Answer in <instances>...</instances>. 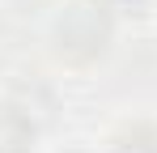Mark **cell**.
<instances>
[{"label":"cell","mask_w":157,"mask_h":153,"mask_svg":"<svg viewBox=\"0 0 157 153\" xmlns=\"http://www.w3.org/2000/svg\"><path fill=\"white\" fill-rule=\"evenodd\" d=\"M115 38H119V13L106 0H64L47 30L55 60H64L72 68L102 64L115 47Z\"/></svg>","instance_id":"1"},{"label":"cell","mask_w":157,"mask_h":153,"mask_svg":"<svg viewBox=\"0 0 157 153\" xmlns=\"http://www.w3.org/2000/svg\"><path fill=\"white\" fill-rule=\"evenodd\" d=\"M0 111H9L13 119L30 124L38 136H47V132L55 128V119H59V94H55L47 81H38V76H26V81H17V85L4 94Z\"/></svg>","instance_id":"2"},{"label":"cell","mask_w":157,"mask_h":153,"mask_svg":"<svg viewBox=\"0 0 157 153\" xmlns=\"http://www.w3.org/2000/svg\"><path fill=\"white\" fill-rule=\"evenodd\" d=\"M106 153H157V119H123L106 136Z\"/></svg>","instance_id":"3"},{"label":"cell","mask_w":157,"mask_h":153,"mask_svg":"<svg viewBox=\"0 0 157 153\" xmlns=\"http://www.w3.org/2000/svg\"><path fill=\"white\" fill-rule=\"evenodd\" d=\"M38 132L21 119H13L9 111H0V153H38Z\"/></svg>","instance_id":"4"},{"label":"cell","mask_w":157,"mask_h":153,"mask_svg":"<svg viewBox=\"0 0 157 153\" xmlns=\"http://www.w3.org/2000/svg\"><path fill=\"white\" fill-rule=\"evenodd\" d=\"M106 4H110L119 17H144V13L153 9L157 0H106Z\"/></svg>","instance_id":"5"}]
</instances>
